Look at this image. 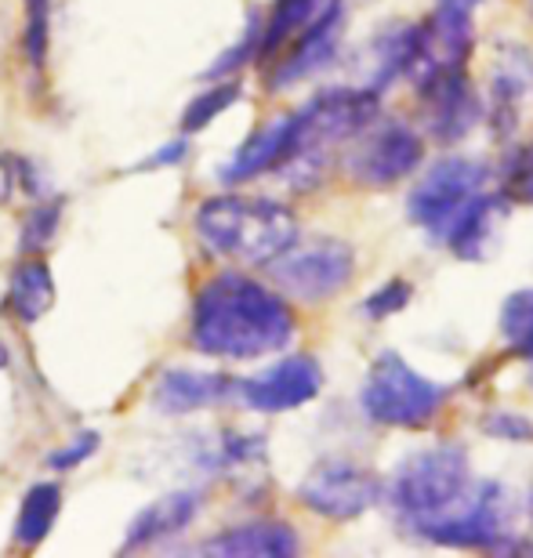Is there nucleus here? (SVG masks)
Listing matches in <instances>:
<instances>
[{
  "label": "nucleus",
  "instance_id": "1",
  "mask_svg": "<svg viewBox=\"0 0 533 558\" xmlns=\"http://www.w3.org/2000/svg\"><path fill=\"white\" fill-rule=\"evenodd\" d=\"M298 319L280 290L247 272L226 269L196 287L189 312V344L207 360L251 363L283 352Z\"/></svg>",
  "mask_w": 533,
  "mask_h": 558
},
{
  "label": "nucleus",
  "instance_id": "2",
  "mask_svg": "<svg viewBox=\"0 0 533 558\" xmlns=\"http://www.w3.org/2000/svg\"><path fill=\"white\" fill-rule=\"evenodd\" d=\"M193 229L199 243L232 265L265 269L298 240V218L291 207L269 196L218 193L199 199Z\"/></svg>",
  "mask_w": 533,
  "mask_h": 558
},
{
  "label": "nucleus",
  "instance_id": "3",
  "mask_svg": "<svg viewBox=\"0 0 533 558\" xmlns=\"http://www.w3.org/2000/svg\"><path fill=\"white\" fill-rule=\"evenodd\" d=\"M381 113V95L371 87H324L294 109V156L280 171L294 193H313L324 182L330 153L371 128Z\"/></svg>",
  "mask_w": 533,
  "mask_h": 558
},
{
  "label": "nucleus",
  "instance_id": "4",
  "mask_svg": "<svg viewBox=\"0 0 533 558\" xmlns=\"http://www.w3.org/2000/svg\"><path fill=\"white\" fill-rule=\"evenodd\" d=\"M472 483L475 478L469 450L458 442H436L396 464L392 478L381 489V500L392 508L399 526L421 537L469 497Z\"/></svg>",
  "mask_w": 533,
  "mask_h": 558
},
{
  "label": "nucleus",
  "instance_id": "5",
  "mask_svg": "<svg viewBox=\"0 0 533 558\" xmlns=\"http://www.w3.org/2000/svg\"><path fill=\"white\" fill-rule=\"evenodd\" d=\"M421 541L464 551H530V541L523 537V500L505 483L483 478L472 483L469 497L447 519L421 533Z\"/></svg>",
  "mask_w": 533,
  "mask_h": 558
},
{
  "label": "nucleus",
  "instance_id": "6",
  "mask_svg": "<svg viewBox=\"0 0 533 558\" xmlns=\"http://www.w3.org/2000/svg\"><path fill=\"white\" fill-rule=\"evenodd\" d=\"M450 388L417 374L396 349H385L371 363L360 388V407L374 424L385 428H425L439 417Z\"/></svg>",
  "mask_w": 533,
  "mask_h": 558
},
{
  "label": "nucleus",
  "instance_id": "7",
  "mask_svg": "<svg viewBox=\"0 0 533 558\" xmlns=\"http://www.w3.org/2000/svg\"><path fill=\"white\" fill-rule=\"evenodd\" d=\"M276 290L283 298L319 305V301L338 298L355 276V251L352 243L338 236H313L294 240L280 258L265 265Z\"/></svg>",
  "mask_w": 533,
  "mask_h": 558
},
{
  "label": "nucleus",
  "instance_id": "8",
  "mask_svg": "<svg viewBox=\"0 0 533 558\" xmlns=\"http://www.w3.org/2000/svg\"><path fill=\"white\" fill-rule=\"evenodd\" d=\"M381 475L366 464L346 461V457H327L313 464L298 483V505L330 522H352L366 515L381 500Z\"/></svg>",
  "mask_w": 533,
  "mask_h": 558
},
{
  "label": "nucleus",
  "instance_id": "9",
  "mask_svg": "<svg viewBox=\"0 0 533 558\" xmlns=\"http://www.w3.org/2000/svg\"><path fill=\"white\" fill-rule=\"evenodd\" d=\"M425 160V138L407 120H374L352 138L346 171L355 185L388 189L410 178Z\"/></svg>",
  "mask_w": 533,
  "mask_h": 558
},
{
  "label": "nucleus",
  "instance_id": "10",
  "mask_svg": "<svg viewBox=\"0 0 533 558\" xmlns=\"http://www.w3.org/2000/svg\"><path fill=\"white\" fill-rule=\"evenodd\" d=\"M486 178H490V167L475 156H443L410 189L407 218L425 232H439L464 199L480 193Z\"/></svg>",
  "mask_w": 533,
  "mask_h": 558
},
{
  "label": "nucleus",
  "instance_id": "11",
  "mask_svg": "<svg viewBox=\"0 0 533 558\" xmlns=\"http://www.w3.org/2000/svg\"><path fill=\"white\" fill-rule=\"evenodd\" d=\"M417 102H421V117H425L428 135L453 145L461 138H469L483 120V98L475 92L469 65H447V70H436L428 76L414 81Z\"/></svg>",
  "mask_w": 533,
  "mask_h": 558
},
{
  "label": "nucleus",
  "instance_id": "12",
  "mask_svg": "<svg viewBox=\"0 0 533 558\" xmlns=\"http://www.w3.org/2000/svg\"><path fill=\"white\" fill-rule=\"evenodd\" d=\"M319 392H324V366L308 352L283 355L265 371L237 381L240 403L254 414H287V410L313 403Z\"/></svg>",
  "mask_w": 533,
  "mask_h": 558
},
{
  "label": "nucleus",
  "instance_id": "13",
  "mask_svg": "<svg viewBox=\"0 0 533 558\" xmlns=\"http://www.w3.org/2000/svg\"><path fill=\"white\" fill-rule=\"evenodd\" d=\"M341 26H346V4L330 0L298 37L287 40L283 51H276L272 70L265 76V87H269L272 95H280L287 87L305 84L308 76L324 73L327 65H335L341 51Z\"/></svg>",
  "mask_w": 533,
  "mask_h": 558
},
{
  "label": "nucleus",
  "instance_id": "14",
  "mask_svg": "<svg viewBox=\"0 0 533 558\" xmlns=\"http://www.w3.org/2000/svg\"><path fill=\"white\" fill-rule=\"evenodd\" d=\"M508 215H512V204H508V196L501 189H497V193L480 189V193L469 196L453 210L447 226L439 229V236L453 258L486 262L494 254L497 240H501V226L508 221Z\"/></svg>",
  "mask_w": 533,
  "mask_h": 558
},
{
  "label": "nucleus",
  "instance_id": "15",
  "mask_svg": "<svg viewBox=\"0 0 533 558\" xmlns=\"http://www.w3.org/2000/svg\"><path fill=\"white\" fill-rule=\"evenodd\" d=\"M232 396H237V377L199 366H168L153 385L149 403L163 417H189L199 410H215Z\"/></svg>",
  "mask_w": 533,
  "mask_h": 558
},
{
  "label": "nucleus",
  "instance_id": "16",
  "mask_svg": "<svg viewBox=\"0 0 533 558\" xmlns=\"http://www.w3.org/2000/svg\"><path fill=\"white\" fill-rule=\"evenodd\" d=\"M291 156H294V117L283 113L272 117L258 131H251L240 142V149H232L229 160L218 167V178L221 185H243L262 174H276Z\"/></svg>",
  "mask_w": 533,
  "mask_h": 558
},
{
  "label": "nucleus",
  "instance_id": "17",
  "mask_svg": "<svg viewBox=\"0 0 533 558\" xmlns=\"http://www.w3.org/2000/svg\"><path fill=\"white\" fill-rule=\"evenodd\" d=\"M199 511H204V494H199V489H168V494L149 500V505L131 519L120 548L124 551L160 548V544L182 537L199 519Z\"/></svg>",
  "mask_w": 533,
  "mask_h": 558
},
{
  "label": "nucleus",
  "instance_id": "18",
  "mask_svg": "<svg viewBox=\"0 0 533 558\" xmlns=\"http://www.w3.org/2000/svg\"><path fill=\"white\" fill-rule=\"evenodd\" d=\"M298 548L302 541L283 519H251L204 541V551L221 558H291Z\"/></svg>",
  "mask_w": 533,
  "mask_h": 558
},
{
  "label": "nucleus",
  "instance_id": "19",
  "mask_svg": "<svg viewBox=\"0 0 533 558\" xmlns=\"http://www.w3.org/2000/svg\"><path fill=\"white\" fill-rule=\"evenodd\" d=\"M530 54L523 48H516L512 59H501L490 73V87H486V106H483V120L490 124V135L497 142L512 138L519 128V109H523V98L530 92Z\"/></svg>",
  "mask_w": 533,
  "mask_h": 558
},
{
  "label": "nucleus",
  "instance_id": "20",
  "mask_svg": "<svg viewBox=\"0 0 533 558\" xmlns=\"http://www.w3.org/2000/svg\"><path fill=\"white\" fill-rule=\"evenodd\" d=\"M417 44H421V22H396V26L377 33L371 40V48H366V59L371 62H366L363 87L385 95L388 84L407 76L410 62H414V54H417Z\"/></svg>",
  "mask_w": 533,
  "mask_h": 558
},
{
  "label": "nucleus",
  "instance_id": "21",
  "mask_svg": "<svg viewBox=\"0 0 533 558\" xmlns=\"http://www.w3.org/2000/svg\"><path fill=\"white\" fill-rule=\"evenodd\" d=\"M54 272L40 254H26L8 276V312L22 327H33L54 308Z\"/></svg>",
  "mask_w": 533,
  "mask_h": 558
},
{
  "label": "nucleus",
  "instance_id": "22",
  "mask_svg": "<svg viewBox=\"0 0 533 558\" xmlns=\"http://www.w3.org/2000/svg\"><path fill=\"white\" fill-rule=\"evenodd\" d=\"M59 511H62V489L59 483H33L26 494H22V505H19V515H15V537L19 548H40L44 541L51 537L54 522H59Z\"/></svg>",
  "mask_w": 533,
  "mask_h": 558
},
{
  "label": "nucleus",
  "instance_id": "23",
  "mask_svg": "<svg viewBox=\"0 0 533 558\" xmlns=\"http://www.w3.org/2000/svg\"><path fill=\"white\" fill-rule=\"evenodd\" d=\"M196 464L204 472H251V468L265 464V435L258 432H218L204 450H199Z\"/></svg>",
  "mask_w": 533,
  "mask_h": 558
},
{
  "label": "nucleus",
  "instance_id": "24",
  "mask_svg": "<svg viewBox=\"0 0 533 558\" xmlns=\"http://www.w3.org/2000/svg\"><path fill=\"white\" fill-rule=\"evenodd\" d=\"M330 0H272L269 15L262 19V44H258V62H272L276 51L287 48V40L298 37Z\"/></svg>",
  "mask_w": 533,
  "mask_h": 558
},
{
  "label": "nucleus",
  "instance_id": "25",
  "mask_svg": "<svg viewBox=\"0 0 533 558\" xmlns=\"http://www.w3.org/2000/svg\"><path fill=\"white\" fill-rule=\"evenodd\" d=\"M240 95H243V87L237 76L210 81V87L196 92L189 98V106L182 109V135H196V131L210 128L221 113H229V109L240 102Z\"/></svg>",
  "mask_w": 533,
  "mask_h": 558
},
{
  "label": "nucleus",
  "instance_id": "26",
  "mask_svg": "<svg viewBox=\"0 0 533 558\" xmlns=\"http://www.w3.org/2000/svg\"><path fill=\"white\" fill-rule=\"evenodd\" d=\"M501 338L519 360H533V287L516 290L501 305Z\"/></svg>",
  "mask_w": 533,
  "mask_h": 558
},
{
  "label": "nucleus",
  "instance_id": "27",
  "mask_svg": "<svg viewBox=\"0 0 533 558\" xmlns=\"http://www.w3.org/2000/svg\"><path fill=\"white\" fill-rule=\"evenodd\" d=\"M51 0H22V51L29 70H44L51 51Z\"/></svg>",
  "mask_w": 533,
  "mask_h": 558
},
{
  "label": "nucleus",
  "instance_id": "28",
  "mask_svg": "<svg viewBox=\"0 0 533 558\" xmlns=\"http://www.w3.org/2000/svg\"><path fill=\"white\" fill-rule=\"evenodd\" d=\"M62 207L65 204L59 196H37V199H33L26 221H22V240H19L22 254H40L54 236H59Z\"/></svg>",
  "mask_w": 533,
  "mask_h": 558
},
{
  "label": "nucleus",
  "instance_id": "29",
  "mask_svg": "<svg viewBox=\"0 0 533 558\" xmlns=\"http://www.w3.org/2000/svg\"><path fill=\"white\" fill-rule=\"evenodd\" d=\"M501 193L508 196V204L533 207V142L512 145L501 160Z\"/></svg>",
  "mask_w": 533,
  "mask_h": 558
},
{
  "label": "nucleus",
  "instance_id": "30",
  "mask_svg": "<svg viewBox=\"0 0 533 558\" xmlns=\"http://www.w3.org/2000/svg\"><path fill=\"white\" fill-rule=\"evenodd\" d=\"M258 44H262V15L258 11H251L247 15V26H243L240 40L232 44V48H226L215 59V65H207L204 76L207 81H221V76H232L237 70H243L247 62L258 59Z\"/></svg>",
  "mask_w": 533,
  "mask_h": 558
},
{
  "label": "nucleus",
  "instance_id": "31",
  "mask_svg": "<svg viewBox=\"0 0 533 558\" xmlns=\"http://www.w3.org/2000/svg\"><path fill=\"white\" fill-rule=\"evenodd\" d=\"M98 450H102V435H98L95 428L76 432L73 439H65L59 450L48 453V472L70 475V472H76V468H84L87 461H92Z\"/></svg>",
  "mask_w": 533,
  "mask_h": 558
},
{
  "label": "nucleus",
  "instance_id": "32",
  "mask_svg": "<svg viewBox=\"0 0 533 558\" xmlns=\"http://www.w3.org/2000/svg\"><path fill=\"white\" fill-rule=\"evenodd\" d=\"M410 298H414V287L407 283V279H388V283H381L374 290V294H366L363 298V305L360 312L366 319H374V323H385V319H392L396 312H403L410 305Z\"/></svg>",
  "mask_w": 533,
  "mask_h": 558
},
{
  "label": "nucleus",
  "instance_id": "33",
  "mask_svg": "<svg viewBox=\"0 0 533 558\" xmlns=\"http://www.w3.org/2000/svg\"><path fill=\"white\" fill-rule=\"evenodd\" d=\"M480 428L497 442H530L533 439V421L519 410H490L480 417Z\"/></svg>",
  "mask_w": 533,
  "mask_h": 558
},
{
  "label": "nucleus",
  "instance_id": "34",
  "mask_svg": "<svg viewBox=\"0 0 533 558\" xmlns=\"http://www.w3.org/2000/svg\"><path fill=\"white\" fill-rule=\"evenodd\" d=\"M185 156H189V142L185 138L163 142L160 149H153L146 160L138 163V171H160V167H174V163H182Z\"/></svg>",
  "mask_w": 533,
  "mask_h": 558
},
{
  "label": "nucleus",
  "instance_id": "35",
  "mask_svg": "<svg viewBox=\"0 0 533 558\" xmlns=\"http://www.w3.org/2000/svg\"><path fill=\"white\" fill-rule=\"evenodd\" d=\"M483 4V0H439V8H453V11H469V15H472V11L475 8H480Z\"/></svg>",
  "mask_w": 533,
  "mask_h": 558
},
{
  "label": "nucleus",
  "instance_id": "36",
  "mask_svg": "<svg viewBox=\"0 0 533 558\" xmlns=\"http://www.w3.org/2000/svg\"><path fill=\"white\" fill-rule=\"evenodd\" d=\"M8 360H11V355H8V344L0 341V371H4V366H8Z\"/></svg>",
  "mask_w": 533,
  "mask_h": 558
},
{
  "label": "nucleus",
  "instance_id": "37",
  "mask_svg": "<svg viewBox=\"0 0 533 558\" xmlns=\"http://www.w3.org/2000/svg\"><path fill=\"white\" fill-rule=\"evenodd\" d=\"M530 363V385H533V360H526Z\"/></svg>",
  "mask_w": 533,
  "mask_h": 558
},
{
  "label": "nucleus",
  "instance_id": "38",
  "mask_svg": "<svg viewBox=\"0 0 533 558\" xmlns=\"http://www.w3.org/2000/svg\"><path fill=\"white\" fill-rule=\"evenodd\" d=\"M530 8H533V0H530Z\"/></svg>",
  "mask_w": 533,
  "mask_h": 558
}]
</instances>
